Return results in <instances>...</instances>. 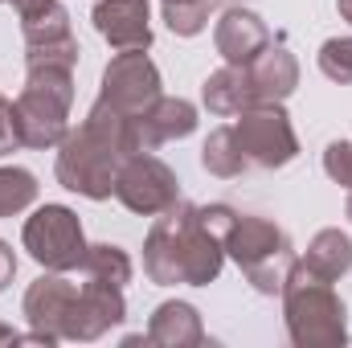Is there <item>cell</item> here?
<instances>
[{"label": "cell", "mask_w": 352, "mask_h": 348, "mask_svg": "<svg viewBox=\"0 0 352 348\" xmlns=\"http://www.w3.org/2000/svg\"><path fill=\"white\" fill-rule=\"evenodd\" d=\"M230 205H192L176 201L156 213L144 238V270L156 287H209L226 266V234L234 226Z\"/></svg>", "instance_id": "cell-1"}, {"label": "cell", "mask_w": 352, "mask_h": 348, "mask_svg": "<svg viewBox=\"0 0 352 348\" xmlns=\"http://www.w3.org/2000/svg\"><path fill=\"white\" fill-rule=\"evenodd\" d=\"M127 156H135L131 152V119L94 98L78 131H66V140L58 144L54 176L62 188H70L87 201H107V197H115V176Z\"/></svg>", "instance_id": "cell-2"}, {"label": "cell", "mask_w": 352, "mask_h": 348, "mask_svg": "<svg viewBox=\"0 0 352 348\" xmlns=\"http://www.w3.org/2000/svg\"><path fill=\"white\" fill-rule=\"evenodd\" d=\"M283 324L295 348H344L349 340V307L332 283L316 279L295 259L283 279Z\"/></svg>", "instance_id": "cell-3"}, {"label": "cell", "mask_w": 352, "mask_h": 348, "mask_svg": "<svg viewBox=\"0 0 352 348\" xmlns=\"http://www.w3.org/2000/svg\"><path fill=\"white\" fill-rule=\"evenodd\" d=\"M16 131L21 148L50 152L70 131L74 107V66H25V87L16 94Z\"/></svg>", "instance_id": "cell-4"}, {"label": "cell", "mask_w": 352, "mask_h": 348, "mask_svg": "<svg viewBox=\"0 0 352 348\" xmlns=\"http://www.w3.org/2000/svg\"><path fill=\"white\" fill-rule=\"evenodd\" d=\"M226 254L242 266L246 283L258 295H278L283 279L295 262V246L278 221L258 217V213H238L230 234H226Z\"/></svg>", "instance_id": "cell-5"}, {"label": "cell", "mask_w": 352, "mask_h": 348, "mask_svg": "<svg viewBox=\"0 0 352 348\" xmlns=\"http://www.w3.org/2000/svg\"><path fill=\"white\" fill-rule=\"evenodd\" d=\"M21 246L29 250V259L45 270H78L87 259V234L82 221L70 205H41L25 230H21Z\"/></svg>", "instance_id": "cell-6"}, {"label": "cell", "mask_w": 352, "mask_h": 348, "mask_svg": "<svg viewBox=\"0 0 352 348\" xmlns=\"http://www.w3.org/2000/svg\"><path fill=\"white\" fill-rule=\"evenodd\" d=\"M234 135L242 144V156L250 168H287L299 156V135L291 127V115L283 102H254L238 115Z\"/></svg>", "instance_id": "cell-7"}, {"label": "cell", "mask_w": 352, "mask_h": 348, "mask_svg": "<svg viewBox=\"0 0 352 348\" xmlns=\"http://www.w3.org/2000/svg\"><path fill=\"white\" fill-rule=\"evenodd\" d=\"M164 83H160V70L156 62L148 58V50H123L107 62L102 70V83H98V102L115 107L119 115L127 119H140L160 94H164Z\"/></svg>", "instance_id": "cell-8"}, {"label": "cell", "mask_w": 352, "mask_h": 348, "mask_svg": "<svg viewBox=\"0 0 352 348\" xmlns=\"http://www.w3.org/2000/svg\"><path fill=\"white\" fill-rule=\"evenodd\" d=\"M115 197L123 209L140 213V217H156L164 209H173L180 201V180L176 173L152 152H135L123 160V168L115 176Z\"/></svg>", "instance_id": "cell-9"}, {"label": "cell", "mask_w": 352, "mask_h": 348, "mask_svg": "<svg viewBox=\"0 0 352 348\" xmlns=\"http://www.w3.org/2000/svg\"><path fill=\"white\" fill-rule=\"evenodd\" d=\"M21 33H25V66H78V37H74V25H70V12L66 4L50 0L41 4L37 12L21 17Z\"/></svg>", "instance_id": "cell-10"}, {"label": "cell", "mask_w": 352, "mask_h": 348, "mask_svg": "<svg viewBox=\"0 0 352 348\" xmlns=\"http://www.w3.org/2000/svg\"><path fill=\"white\" fill-rule=\"evenodd\" d=\"M78 307V283L66 279V270H45L41 279L29 283L25 299H21V316L29 320L33 332H41L50 345L66 340L70 320Z\"/></svg>", "instance_id": "cell-11"}, {"label": "cell", "mask_w": 352, "mask_h": 348, "mask_svg": "<svg viewBox=\"0 0 352 348\" xmlns=\"http://www.w3.org/2000/svg\"><path fill=\"white\" fill-rule=\"evenodd\" d=\"M123 320H127L123 287L82 274V283H78V307H74V320H70L66 340H78V345L102 340V336H107L111 328H119Z\"/></svg>", "instance_id": "cell-12"}, {"label": "cell", "mask_w": 352, "mask_h": 348, "mask_svg": "<svg viewBox=\"0 0 352 348\" xmlns=\"http://www.w3.org/2000/svg\"><path fill=\"white\" fill-rule=\"evenodd\" d=\"M90 21L115 54L152 50V8H148V0H94Z\"/></svg>", "instance_id": "cell-13"}, {"label": "cell", "mask_w": 352, "mask_h": 348, "mask_svg": "<svg viewBox=\"0 0 352 348\" xmlns=\"http://www.w3.org/2000/svg\"><path fill=\"white\" fill-rule=\"evenodd\" d=\"M197 131V107L188 98L160 94L140 119H131V152H156L173 140H184Z\"/></svg>", "instance_id": "cell-14"}, {"label": "cell", "mask_w": 352, "mask_h": 348, "mask_svg": "<svg viewBox=\"0 0 352 348\" xmlns=\"http://www.w3.org/2000/svg\"><path fill=\"white\" fill-rule=\"evenodd\" d=\"M213 45L230 66H250L270 45V29L254 8H226L213 25Z\"/></svg>", "instance_id": "cell-15"}, {"label": "cell", "mask_w": 352, "mask_h": 348, "mask_svg": "<svg viewBox=\"0 0 352 348\" xmlns=\"http://www.w3.org/2000/svg\"><path fill=\"white\" fill-rule=\"evenodd\" d=\"M246 70H250L258 102H287L295 94V87H299V62H295V54L283 41H270Z\"/></svg>", "instance_id": "cell-16"}, {"label": "cell", "mask_w": 352, "mask_h": 348, "mask_svg": "<svg viewBox=\"0 0 352 348\" xmlns=\"http://www.w3.org/2000/svg\"><path fill=\"white\" fill-rule=\"evenodd\" d=\"M148 345L156 348H197L205 345V324L201 312L184 299H168L152 312L148 320Z\"/></svg>", "instance_id": "cell-17"}, {"label": "cell", "mask_w": 352, "mask_h": 348, "mask_svg": "<svg viewBox=\"0 0 352 348\" xmlns=\"http://www.w3.org/2000/svg\"><path fill=\"white\" fill-rule=\"evenodd\" d=\"M201 102H205V111L217 115V119H234V115H242L246 107L258 102L254 83H250V70L226 62L221 70H213V74L205 78V87H201Z\"/></svg>", "instance_id": "cell-18"}, {"label": "cell", "mask_w": 352, "mask_h": 348, "mask_svg": "<svg viewBox=\"0 0 352 348\" xmlns=\"http://www.w3.org/2000/svg\"><path fill=\"white\" fill-rule=\"evenodd\" d=\"M303 266L324 279V283H340L352 270V238L344 230H320L311 242H307V254H303Z\"/></svg>", "instance_id": "cell-19"}, {"label": "cell", "mask_w": 352, "mask_h": 348, "mask_svg": "<svg viewBox=\"0 0 352 348\" xmlns=\"http://www.w3.org/2000/svg\"><path fill=\"white\" fill-rule=\"evenodd\" d=\"M201 168L209 176H221V180H234V176H242L250 168L246 156H242V144H238L234 127H213L209 131V140L201 148Z\"/></svg>", "instance_id": "cell-20"}, {"label": "cell", "mask_w": 352, "mask_h": 348, "mask_svg": "<svg viewBox=\"0 0 352 348\" xmlns=\"http://www.w3.org/2000/svg\"><path fill=\"white\" fill-rule=\"evenodd\" d=\"M78 270L90 274V279L115 283V287H127L131 274H135V266H131V259H127V250L115 246V242H94V246H87V259H82Z\"/></svg>", "instance_id": "cell-21"}, {"label": "cell", "mask_w": 352, "mask_h": 348, "mask_svg": "<svg viewBox=\"0 0 352 348\" xmlns=\"http://www.w3.org/2000/svg\"><path fill=\"white\" fill-rule=\"evenodd\" d=\"M37 201V176L29 168L4 164L0 168V217H16Z\"/></svg>", "instance_id": "cell-22"}, {"label": "cell", "mask_w": 352, "mask_h": 348, "mask_svg": "<svg viewBox=\"0 0 352 348\" xmlns=\"http://www.w3.org/2000/svg\"><path fill=\"white\" fill-rule=\"evenodd\" d=\"M160 4L176 37H197L209 25V8H213V0H160Z\"/></svg>", "instance_id": "cell-23"}, {"label": "cell", "mask_w": 352, "mask_h": 348, "mask_svg": "<svg viewBox=\"0 0 352 348\" xmlns=\"http://www.w3.org/2000/svg\"><path fill=\"white\" fill-rule=\"evenodd\" d=\"M324 78L340 83V87H352V37H328L316 54Z\"/></svg>", "instance_id": "cell-24"}, {"label": "cell", "mask_w": 352, "mask_h": 348, "mask_svg": "<svg viewBox=\"0 0 352 348\" xmlns=\"http://www.w3.org/2000/svg\"><path fill=\"white\" fill-rule=\"evenodd\" d=\"M324 173L340 188H352V140H332L324 148Z\"/></svg>", "instance_id": "cell-25"}, {"label": "cell", "mask_w": 352, "mask_h": 348, "mask_svg": "<svg viewBox=\"0 0 352 348\" xmlns=\"http://www.w3.org/2000/svg\"><path fill=\"white\" fill-rule=\"evenodd\" d=\"M16 148H21L16 107H12V98H4V94H0V156H8V152H16Z\"/></svg>", "instance_id": "cell-26"}, {"label": "cell", "mask_w": 352, "mask_h": 348, "mask_svg": "<svg viewBox=\"0 0 352 348\" xmlns=\"http://www.w3.org/2000/svg\"><path fill=\"white\" fill-rule=\"evenodd\" d=\"M12 274H16V254H12V246L0 238V291L12 283Z\"/></svg>", "instance_id": "cell-27"}, {"label": "cell", "mask_w": 352, "mask_h": 348, "mask_svg": "<svg viewBox=\"0 0 352 348\" xmlns=\"http://www.w3.org/2000/svg\"><path fill=\"white\" fill-rule=\"evenodd\" d=\"M0 345H21V332H12L8 324H0Z\"/></svg>", "instance_id": "cell-28"}, {"label": "cell", "mask_w": 352, "mask_h": 348, "mask_svg": "<svg viewBox=\"0 0 352 348\" xmlns=\"http://www.w3.org/2000/svg\"><path fill=\"white\" fill-rule=\"evenodd\" d=\"M336 8H340V17L352 25V0H336Z\"/></svg>", "instance_id": "cell-29"}, {"label": "cell", "mask_w": 352, "mask_h": 348, "mask_svg": "<svg viewBox=\"0 0 352 348\" xmlns=\"http://www.w3.org/2000/svg\"><path fill=\"white\" fill-rule=\"evenodd\" d=\"M344 213H349V221H352V188H349V205H344Z\"/></svg>", "instance_id": "cell-30"}, {"label": "cell", "mask_w": 352, "mask_h": 348, "mask_svg": "<svg viewBox=\"0 0 352 348\" xmlns=\"http://www.w3.org/2000/svg\"><path fill=\"white\" fill-rule=\"evenodd\" d=\"M0 4H16V0H0Z\"/></svg>", "instance_id": "cell-31"}]
</instances>
